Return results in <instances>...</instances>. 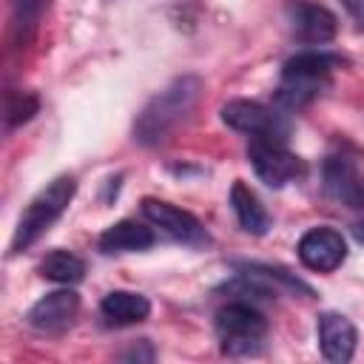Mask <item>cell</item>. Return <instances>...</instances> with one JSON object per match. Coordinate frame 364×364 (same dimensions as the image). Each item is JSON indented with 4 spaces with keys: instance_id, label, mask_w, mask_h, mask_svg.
Returning <instances> with one entry per match:
<instances>
[{
    "instance_id": "cell-20",
    "label": "cell",
    "mask_w": 364,
    "mask_h": 364,
    "mask_svg": "<svg viewBox=\"0 0 364 364\" xmlns=\"http://www.w3.org/2000/svg\"><path fill=\"white\" fill-rule=\"evenodd\" d=\"M341 6H344V11L355 20V26L364 28V0H341Z\"/></svg>"
},
{
    "instance_id": "cell-14",
    "label": "cell",
    "mask_w": 364,
    "mask_h": 364,
    "mask_svg": "<svg viewBox=\"0 0 364 364\" xmlns=\"http://www.w3.org/2000/svg\"><path fill=\"white\" fill-rule=\"evenodd\" d=\"M100 316L114 327L139 324L151 316V301L142 293H134V290H111L100 301Z\"/></svg>"
},
{
    "instance_id": "cell-16",
    "label": "cell",
    "mask_w": 364,
    "mask_h": 364,
    "mask_svg": "<svg viewBox=\"0 0 364 364\" xmlns=\"http://www.w3.org/2000/svg\"><path fill=\"white\" fill-rule=\"evenodd\" d=\"M46 3L48 0H9V11H11L9 34H11L14 48H26L34 40Z\"/></svg>"
},
{
    "instance_id": "cell-8",
    "label": "cell",
    "mask_w": 364,
    "mask_h": 364,
    "mask_svg": "<svg viewBox=\"0 0 364 364\" xmlns=\"http://www.w3.org/2000/svg\"><path fill=\"white\" fill-rule=\"evenodd\" d=\"M77 313H80V296L77 290H71V284H65L63 290H51L43 299H37L26 313V324L37 333L57 336L74 324Z\"/></svg>"
},
{
    "instance_id": "cell-3",
    "label": "cell",
    "mask_w": 364,
    "mask_h": 364,
    "mask_svg": "<svg viewBox=\"0 0 364 364\" xmlns=\"http://www.w3.org/2000/svg\"><path fill=\"white\" fill-rule=\"evenodd\" d=\"M77 193V179L63 173V176H54L28 205L26 210L20 213V222L14 228V236H11V245H9V253H23L28 250L63 213L65 208L71 205Z\"/></svg>"
},
{
    "instance_id": "cell-22",
    "label": "cell",
    "mask_w": 364,
    "mask_h": 364,
    "mask_svg": "<svg viewBox=\"0 0 364 364\" xmlns=\"http://www.w3.org/2000/svg\"><path fill=\"white\" fill-rule=\"evenodd\" d=\"M358 208H364V182H361V196H358Z\"/></svg>"
},
{
    "instance_id": "cell-4",
    "label": "cell",
    "mask_w": 364,
    "mask_h": 364,
    "mask_svg": "<svg viewBox=\"0 0 364 364\" xmlns=\"http://www.w3.org/2000/svg\"><path fill=\"white\" fill-rule=\"evenodd\" d=\"M216 338L225 355H256L267 336V318L245 299H233L216 310Z\"/></svg>"
},
{
    "instance_id": "cell-1",
    "label": "cell",
    "mask_w": 364,
    "mask_h": 364,
    "mask_svg": "<svg viewBox=\"0 0 364 364\" xmlns=\"http://www.w3.org/2000/svg\"><path fill=\"white\" fill-rule=\"evenodd\" d=\"M205 91L202 77L196 74H182L171 80L162 91H156L145 108L134 119V139L145 148H154L165 142L199 105V97Z\"/></svg>"
},
{
    "instance_id": "cell-2",
    "label": "cell",
    "mask_w": 364,
    "mask_h": 364,
    "mask_svg": "<svg viewBox=\"0 0 364 364\" xmlns=\"http://www.w3.org/2000/svg\"><path fill=\"white\" fill-rule=\"evenodd\" d=\"M344 65V57L321 48H307L293 54L282 65V77L276 85V105L284 111H299L310 105L327 85L336 68Z\"/></svg>"
},
{
    "instance_id": "cell-17",
    "label": "cell",
    "mask_w": 364,
    "mask_h": 364,
    "mask_svg": "<svg viewBox=\"0 0 364 364\" xmlns=\"http://www.w3.org/2000/svg\"><path fill=\"white\" fill-rule=\"evenodd\" d=\"M40 273L57 284H77L85 276V262L71 250H51L40 262Z\"/></svg>"
},
{
    "instance_id": "cell-10",
    "label": "cell",
    "mask_w": 364,
    "mask_h": 364,
    "mask_svg": "<svg viewBox=\"0 0 364 364\" xmlns=\"http://www.w3.org/2000/svg\"><path fill=\"white\" fill-rule=\"evenodd\" d=\"M142 216L154 228H159L165 236H171L182 245H208V230L202 228V222L193 213H188L171 202L148 196V199H142Z\"/></svg>"
},
{
    "instance_id": "cell-7",
    "label": "cell",
    "mask_w": 364,
    "mask_h": 364,
    "mask_svg": "<svg viewBox=\"0 0 364 364\" xmlns=\"http://www.w3.org/2000/svg\"><path fill=\"white\" fill-rule=\"evenodd\" d=\"M296 253H299V262L307 270L333 273L347 259V242L336 228L318 225V228H310V230L301 233V239L296 245Z\"/></svg>"
},
{
    "instance_id": "cell-12",
    "label": "cell",
    "mask_w": 364,
    "mask_h": 364,
    "mask_svg": "<svg viewBox=\"0 0 364 364\" xmlns=\"http://www.w3.org/2000/svg\"><path fill=\"white\" fill-rule=\"evenodd\" d=\"M321 176H324V191L330 199L336 202H344L350 208H358V196H361V176L355 171V165L347 159V156H327L324 168H321Z\"/></svg>"
},
{
    "instance_id": "cell-19",
    "label": "cell",
    "mask_w": 364,
    "mask_h": 364,
    "mask_svg": "<svg viewBox=\"0 0 364 364\" xmlns=\"http://www.w3.org/2000/svg\"><path fill=\"white\" fill-rule=\"evenodd\" d=\"M154 347H151V341L148 338H139V344H134L131 350H125V353H119V358H125V361H154Z\"/></svg>"
},
{
    "instance_id": "cell-21",
    "label": "cell",
    "mask_w": 364,
    "mask_h": 364,
    "mask_svg": "<svg viewBox=\"0 0 364 364\" xmlns=\"http://www.w3.org/2000/svg\"><path fill=\"white\" fill-rule=\"evenodd\" d=\"M353 236H355V239H358V242L364 245V222H358V225L353 228Z\"/></svg>"
},
{
    "instance_id": "cell-15",
    "label": "cell",
    "mask_w": 364,
    "mask_h": 364,
    "mask_svg": "<svg viewBox=\"0 0 364 364\" xmlns=\"http://www.w3.org/2000/svg\"><path fill=\"white\" fill-rule=\"evenodd\" d=\"M230 208H233L242 230H247L253 236H264L267 233L270 216H267L264 205L259 202V196L245 182H233V188H230Z\"/></svg>"
},
{
    "instance_id": "cell-11",
    "label": "cell",
    "mask_w": 364,
    "mask_h": 364,
    "mask_svg": "<svg viewBox=\"0 0 364 364\" xmlns=\"http://www.w3.org/2000/svg\"><path fill=\"white\" fill-rule=\"evenodd\" d=\"M316 333H318V347H321V355L333 364H347L353 355H355V341H358V330L355 324L341 316V313H321L318 316V324H316Z\"/></svg>"
},
{
    "instance_id": "cell-6",
    "label": "cell",
    "mask_w": 364,
    "mask_h": 364,
    "mask_svg": "<svg viewBox=\"0 0 364 364\" xmlns=\"http://www.w3.org/2000/svg\"><path fill=\"white\" fill-rule=\"evenodd\" d=\"M247 159H250L256 176L267 188H284L287 182L304 176V162L287 148V142L250 139L247 142Z\"/></svg>"
},
{
    "instance_id": "cell-13",
    "label": "cell",
    "mask_w": 364,
    "mask_h": 364,
    "mask_svg": "<svg viewBox=\"0 0 364 364\" xmlns=\"http://www.w3.org/2000/svg\"><path fill=\"white\" fill-rule=\"evenodd\" d=\"M154 242H156V236H154L151 228H145L136 219H119V222H114L111 228L102 230V236H100L97 245H100L102 253L114 256V253H139V250H148Z\"/></svg>"
},
{
    "instance_id": "cell-9",
    "label": "cell",
    "mask_w": 364,
    "mask_h": 364,
    "mask_svg": "<svg viewBox=\"0 0 364 364\" xmlns=\"http://www.w3.org/2000/svg\"><path fill=\"white\" fill-rule=\"evenodd\" d=\"M284 11H287V23H290L293 37L299 43H304V46H324L338 31L336 14L327 6H321V3H313V0H290Z\"/></svg>"
},
{
    "instance_id": "cell-18",
    "label": "cell",
    "mask_w": 364,
    "mask_h": 364,
    "mask_svg": "<svg viewBox=\"0 0 364 364\" xmlns=\"http://www.w3.org/2000/svg\"><path fill=\"white\" fill-rule=\"evenodd\" d=\"M40 111V100L34 94H9L6 100V131H14L17 125L28 122Z\"/></svg>"
},
{
    "instance_id": "cell-5",
    "label": "cell",
    "mask_w": 364,
    "mask_h": 364,
    "mask_svg": "<svg viewBox=\"0 0 364 364\" xmlns=\"http://www.w3.org/2000/svg\"><path fill=\"white\" fill-rule=\"evenodd\" d=\"M222 122L250 139H276L287 142L293 122L284 108L264 105L256 100H230L222 105Z\"/></svg>"
}]
</instances>
